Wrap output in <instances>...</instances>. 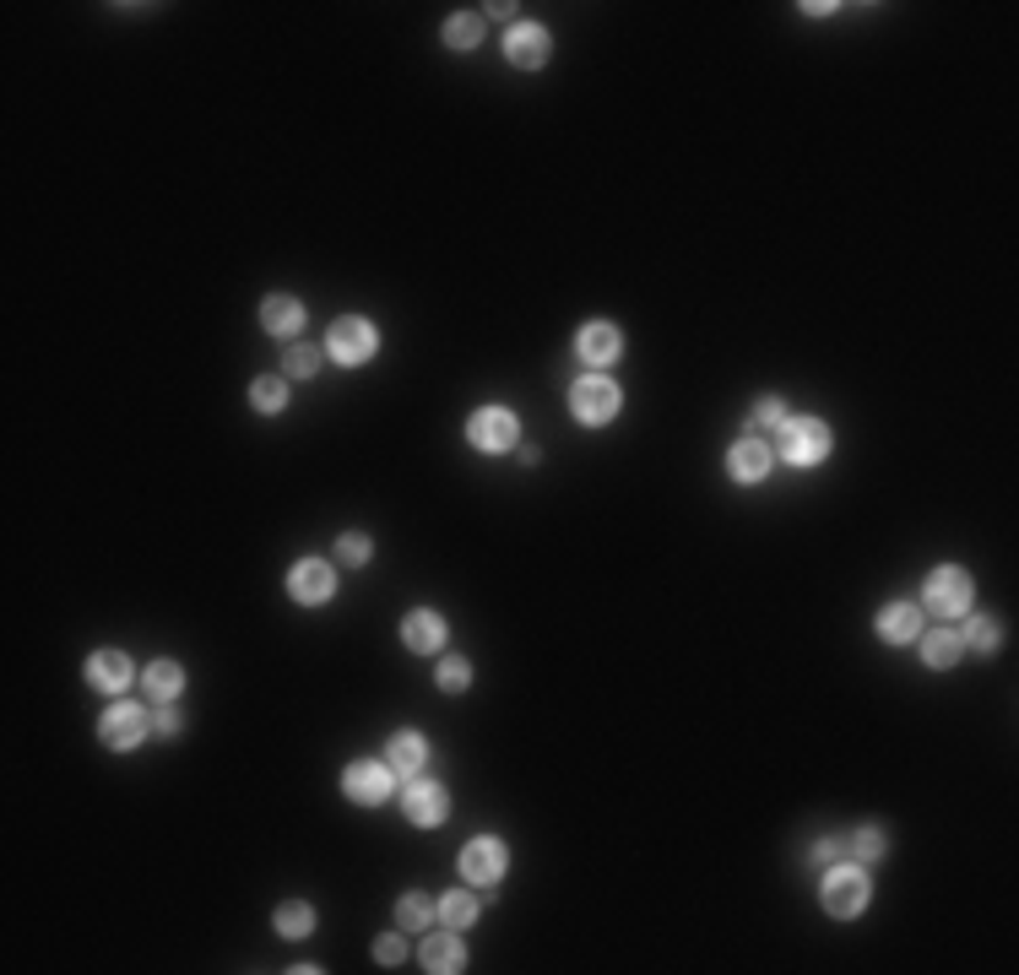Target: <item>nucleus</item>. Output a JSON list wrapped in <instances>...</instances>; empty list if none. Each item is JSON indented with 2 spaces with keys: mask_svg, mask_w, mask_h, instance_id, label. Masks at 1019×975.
<instances>
[{
  "mask_svg": "<svg viewBox=\"0 0 1019 975\" xmlns=\"http://www.w3.org/2000/svg\"><path fill=\"white\" fill-rule=\"evenodd\" d=\"M250 407H255V413H266V418H272V413H282V407H288V385H282L277 375H261V380L250 385Z\"/></svg>",
  "mask_w": 1019,
  "mask_h": 975,
  "instance_id": "nucleus-23",
  "label": "nucleus"
},
{
  "mask_svg": "<svg viewBox=\"0 0 1019 975\" xmlns=\"http://www.w3.org/2000/svg\"><path fill=\"white\" fill-rule=\"evenodd\" d=\"M288 591H293V602H304V607H320L331 591H337V569L331 564H320V558H304V564H293V574H288Z\"/></svg>",
  "mask_w": 1019,
  "mask_h": 975,
  "instance_id": "nucleus-8",
  "label": "nucleus"
},
{
  "mask_svg": "<svg viewBox=\"0 0 1019 975\" xmlns=\"http://www.w3.org/2000/svg\"><path fill=\"white\" fill-rule=\"evenodd\" d=\"M960 645H977V650H998V623H993V618H971V623H966V634H960Z\"/></svg>",
  "mask_w": 1019,
  "mask_h": 975,
  "instance_id": "nucleus-28",
  "label": "nucleus"
},
{
  "mask_svg": "<svg viewBox=\"0 0 1019 975\" xmlns=\"http://www.w3.org/2000/svg\"><path fill=\"white\" fill-rule=\"evenodd\" d=\"M467 434H473V445H478V451H510V445H515V434H520V423L510 418L505 407H483V413L467 423Z\"/></svg>",
  "mask_w": 1019,
  "mask_h": 975,
  "instance_id": "nucleus-9",
  "label": "nucleus"
},
{
  "mask_svg": "<svg viewBox=\"0 0 1019 975\" xmlns=\"http://www.w3.org/2000/svg\"><path fill=\"white\" fill-rule=\"evenodd\" d=\"M402 808H407V819H413L418 830H435V824L451 813V797H445V786H440V781L413 775V781H407V792H402Z\"/></svg>",
  "mask_w": 1019,
  "mask_h": 975,
  "instance_id": "nucleus-6",
  "label": "nucleus"
},
{
  "mask_svg": "<svg viewBox=\"0 0 1019 975\" xmlns=\"http://www.w3.org/2000/svg\"><path fill=\"white\" fill-rule=\"evenodd\" d=\"M277 933H282V938H304V933H315V911H310L304 900L277 906Z\"/></svg>",
  "mask_w": 1019,
  "mask_h": 975,
  "instance_id": "nucleus-26",
  "label": "nucleus"
},
{
  "mask_svg": "<svg viewBox=\"0 0 1019 975\" xmlns=\"http://www.w3.org/2000/svg\"><path fill=\"white\" fill-rule=\"evenodd\" d=\"M402 640H407V650H418V656L440 650V645H445V623H440V612H429V607L407 612V623H402Z\"/></svg>",
  "mask_w": 1019,
  "mask_h": 975,
  "instance_id": "nucleus-13",
  "label": "nucleus"
},
{
  "mask_svg": "<svg viewBox=\"0 0 1019 975\" xmlns=\"http://www.w3.org/2000/svg\"><path fill=\"white\" fill-rule=\"evenodd\" d=\"M375 342H380V337H375V326H369V320H358V315H348V320H337V326H331L326 353H331L337 364H348V369H353V364H364V358L375 353Z\"/></svg>",
  "mask_w": 1019,
  "mask_h": 975,
  "instance_id": "nucleus-4",
  "label": "nucleus"
},
{
  "mask_svg": "<svg viewBox=\"0 0 1019 975\" xmlns=\"http://www.w3.org/2000/svg\"><path fill=\"white\" fill-rule=\"evenodd\" d=\"M87 683L103 688V694H125V683H130V661H125L119 650H98V656L87 661Z\"/></svg>",
  "mask_w": 1019,
  "mask_h": 975,
  "instance_id": "nucleus-16",
  "label": "nucleus"
},
{
  "mask_svg": "<svg viewBox=\"0 0 1019 975\" xmlns=\"http://www.w3.org/2000/svg\"><path fill=\"white\" fill-rule=\"evenodd\" d=\"M917 640H922V661H928V667H939V672H944V667H955V661H960V650H966L955 629H933V634H917Z\"/></svg>",
  "mask_w": 1019,
  "mask_h": 975,
  "instance_id": "nucleus-21",
  "label": "nucleus"
},
{
  "mask_svg": "<svg viewBox=\"0 0 1019 975\" xmlns=\"http://www.w3.org/2000/svg\"><path fill=\"white\" fill-rule=\"evenodd\" d=\"M261 326H266L272 337H293V331L304 326V304H299V299H288V293H277V299H266V304H261Z\"/></svg>",
  "mask_w": 1019,
  "mask_h": 975,
  "instance_id": "nucleus-19",
  "label": "nucleus"
},
{
  "mask_svg": "<svg viewBox=\"0 0 1019 975\" xmlns=\"http://www.w3.org/2000/svg\"><path fill=\"white\" fill-rule=\"evenodd\" d=\"M185 688V672H179V661H152L147 667V694L158 699V705H168L174 694Z\"/></svg>",
  "mask_w": 1019,
  "mask_h": 975,
  "instance_id": "nucleus-22",
  "label": "nucleus"
},
{
  "mask_svg": "<svg viewBox=\"0 0 1019 975\" xmlns=\"http://www.w3.org/2000/svg\"><path fill=\"white\" fill-rule=\"evenodd\" d=\"M158 732H179V716H174V710H158Z\"/></svg>",
  "mask_w": 1019,
  "mask_h": 975,
  "instance_id": "nucleus-36",
  "label": "nucleus"
},
{
  "mask_svg": "<svg viewBox=\"0 0 1019 975\" xmlns=\"http://www.w3.org/2000/svg\"><path fill=\"white\" fill-rule=\"evenodd\" d=\"M819 895H825L830 916H857L868 906V878H863V868H830Z\"/></svg>",
  "mask_w": 1019,
  "mask_h": 975,
  "instance_id": "nucleus-3",
  "label": "nucleus"
},
{
  "mask_svg": "<svg viewBox=\"0 0 1019 975\" xmlns=\"http://www.w3.org/2000/svg\"><path fill=\"white\" fill-rule=\"evenodd\" d=\"M440 916V906L429 900V895H402L397 900V922L407 927V933H424V922H435Z\"/></svg>",
  "mask_w": 1019,
  "mask_h": 975,
  "instance_id": "nucleus-24",
  "label": "nucleus"
},
{
  "mask_svg": "<svg viewBox=\"0 0 1019 975\" xmlns=\"http://www.w3.org/2000/svg\"><path fill=\"white\" fill-rule=\"evenodd\" d=\"M879 634H884L890 645L917 640V634H922V607H911V602H890V607L879 612Z\"/></svg>",
  "mask_w": 1019,
  "mask_h": 975,
  "instance_id": "nucleus-15",
  "label": "nucleus"
},
{
  "mask_svg": "<svg viewBox=\"0 0 1019 975\" xmlns=\"http://www.w3.org/2000/svg\"><path fill=\"white\" fill-rule=\"evenodd\" d=\"M282 369H288L293 380H310V375L320 369V353H315V347H288V358H282Z\"/></svg>",
  "mask_w": 1019,
  "mask_h": 975,
  "instance_id": "nucleus-30",
  "label": "nucleus"
},
{
  "mask_svg": "<svg viewBox=\"0 0 1019 975\" xmlns=\"http://www.w3.org/2000/svg\"><path fill=\"white\" fill-rule=\"evenodd\" d=\"M580 358H586L591 369H607V364L618 358V331H613V326H586V331H580Z\"/></svg>",
  "mask_w": 1019,
  "mask_h": 975,
  "instance_id": "nucleus-20",
  "label": "nucleus"
},
{
  "mask_svg": "<svg viewBox=\"0 0 1019 975\" xmlns=\"http://www.w3.org/2000/svg\"><path fill=\"white\" fill-rule=\"evenodd\" d=\"M98 737H103L109 748H119V754H125V748H136V743L147 737V716H141L136 705H114V710L98 721Z\"/></svg>",
  "mask_w": 1019,
  "mask_h": 975,
  "instance_id": "nucleus-10",
  "label": "nucleus"
},
{
  "mask_svg": "<svg viewBox=\"0 0 1019 975\" xmlns=\"http://www.w3.org/2000/svg\"><path fill=\"white\" fill-rule=\"evenodd\" d=\"M424 759H429V743L418 737V732H397L391 737V748H386V764H391V775H424Z\"/></svg>",
  "mask_w": 1019,
  "mask_h": 975,
  "instance_id": "nucleus-14",
  "label": "nucleus"
},
{
  "mask_svg": "<svg viewBox=\"0 0 1019 975\" xmlns=\"http://www.w3.org/2000/svg\"><path fill=\"white\" fill-rule=\"evenodd\" d=\"M569 413H575L580 423H607V418L618 413V385L602 380V375H586V380L569 391Z\"/></svg>",
  "mask_w": 1019,
  "mask_h": 975,
  "instance_id": "nucleus-5",
  "label": "nucleus"
},
{
  "mask_svg": "<svg viewBox=\"0 0 1019 975\" xmlns=\"http://www.w3.org/2000/svg\"><path fill=\"white\" fill-rule=\"evenodd\" d=\"M727 472H732L738 483H759V478L770 472V445H759V440H743V445H732V456H727Z\"/></svg>",
  "mask_w": 1019,
  "mask_h": 975,
  "instance_id": "nucleus-18",
  "label": "nucleus"
},
{
  "mask_svg": "<svg viewBox=\"0 0 1019 975\" xmlns=\"http://www.w3.org/2000/svg\"><path fill=\"white\" fill-rule=\"evenodd\" d=\"M402 960H407V944H402L397 933L375 938V965H402Z\"/></svg>",
  "mask_w": 1019,
  "mask_h": 975,
  "instance_id": "nucleus-32",
  "label": "nucleus"
},
{
  "mask_svg": "<svg viewBox=\"0 0 1019 975\" xmlns=\"http://www.w3.org/2000/svg\"><path fill=\"white\" fill-rule=\"evenodd\" d=\"M814 857H819V862H835V857H841V840H819Z\"/></svg>",
  "mask_w": 1019,
  "mask_h": 975,
  "instance_id": "nucleus-35",
  "label": "nucleus"
},
{
  "mask_svg": "<svg viewBox=\"0 0 1019 975\" xmlns=\"http://www.w3.org/2000/svg\"><path fill=\"white\" fill-rule=\"evenodd\" d=\"M781 423H787V407H781V402H776V396H770V402H759V407H754V429H781Z\"/></svg>",
  "mask_w": 1019,
  "mask_h": 975,
  "instance_id": "nucleus-33",
  "label": "nucleus"
},
{
  "mask_svg": "<svg viewBox=\"0 0 1019 975\" xmlns=\"http://www.w3.org/2000/svg\"><path fill=\"white\" fill-rule=\"evenodd\" d=\"M342 786H348V797H353L358 808H380V802L391 797V764H375V759H358V764H348V775H342Z\"/></svg>",
  "mask_w": 1019,
  "mask_h": 975,
  "instance_id": "nucleus-7",
  "label": "nucleus"
},
{
  "mask_svg": "<svg viewBox=\"0 0 1019 975\" xmlns=\"http://www.w3.org/2000/svg\"><path fill=\"white\" fill-rule=\"evenodd\" d=\"M337 558H342V564H364V558H369V536H358V531H353V536H342Z\"/></svg>",
  "mask_w": 1019,
  "mask_h": 975,
  "instance_id": "nucleus-34",
  "label": "nucleus"
},
{
  "mask_svg": "<svg viewBox=\"0 0 1019 975\" xmlns=\"http://www.w3.org/2000/svg\"><path fill=\"white\" fill-rule=\"evenodd\" d=\"M500 873H505V846L500 840H473L462 851V878L467 884H494Z\"/></svg>",
  "mask_w": 1019,
  "mask_h": 975,
  "instance_id": "nucleus-12",
  "label": "nucleus"
},
{
  "mask_svg": "<svg viewBox=\"0 0 1019 975\" xmlns=\"http://www.w3.org/2000/svg\"><path fill=\"white\" fill-rule=\"evenodd\" d=\"M505 54H510V65L537 71V65L548 60V33H542L537 22H515V27L505 33Z\"/></svg>",
  "mask_w": 1019,
  "mask_h": 975,
  "instance_id": "nucleus-11",
  "label": "nucleus"
},
{
  "mask_svg": "<svg viewBox=\"0 0 1019 975\" xmlns=\"http://www.w3.org/2000/svg\"><path fill=\"white\" fill-rule=\"evenodd\" d=\"M852 851H857L863 862H879V857H884V830H879V824H863V830L852 835Z\"/></svg>",
  "mask_w": 1019,
  "mask_h": 975,
  "instance_id": "nucleus-29",
  "label": "nucleus"
},
{
  "mask_svg": "<svg viewBox=\"0 0 1019 975\" xmlns=\"http://www.w3.org/2000/svg\"><path fill=\"white\" fill-rule=\"evenodd\" d=\"M922 602H928V612H933V618H960V612L971 607V574H966V569H955V564L933 569V574H928Z\"/></svg>",
  "mask_w": 1019,
  "mask_h": 975,
  "instance_id": "nucleus-2",
  "label": "nucleus"
},
{
  "mask_svg": "<svg viewBox=\"0 0 1019 975\" xmlns=\"http://www.w3.org/2000/svg\"><path fill=\"white\" fill-rule=\"evenodd\" d=\"M445 43H451V49H478V43H483V16H467V11L451 16V22H445Z\"/></svg>",
  "mask_w": 1019,
  "mask_h": 975,
  "instance_id": "nucleus-27",
  "label": "nucleus"
},
{
  "mask_svg": "<svg viewBox=\"0 0 1019 975\" xmlns=\"http://www.w3.org/2000/svg\"><path fill=\"white\" fill-rule=\"evenodd\" d=\"M467 683H473V667H467V661H440V688H445V694H462Z\"/></svg>",
  "mask_w": 1019,
  "mask_h": 975,
  "instance_id": "nucleus-31",
  "label": "nucleus"
},
{
  "mask_svg": "<svg viewBox=\"0 0 1019 975\" xmlns=\"http://www.w3.org/2000/svg\"><path fill=\"white\" fill-rule=\"evenodd\" d=\"M467 965V949H462V938L456 933H435V938H424V971L435 975H451Z\"/></svg>",
  "mask_w": 1019,
  "mask_h": 975,
  "instance_id": "nucleus-17",
  "label": "nucleus"
},
{
  "mask_svg": "<svg viewBox=\"0 0 1019 975\" xmlns=\"http://www.w3.org/2000/svg\"><path fill=\"white\" fill-rule=\"evenodd\" d=\"M440 916H445V927H451V933H462V927H473V922H478V900H473L467 889H456V895H445V900H440Z\"/></svg>",
  "mask_w": 1019,
  "mask_h": 975,
  "instance_id": "nucleus-25",
  "label": "nucleus"
},
{
  "mask_svg": "<svg viewBox=\"0 0 1019 975\" xmlns=\"http://www.w3.org/2000/svg\"><path fill=\"white\" fill-rule=\"evenodd\" d=\"M776 451H781V461H792V467H814V461L830 456V429H825L819 418H787Z\"/></svg>",
  "mask_w": 1019,
  "mask_h": 975,
  "instance_id": "nucleus-1",
  "label": "nucleus"
}]
</instances>
